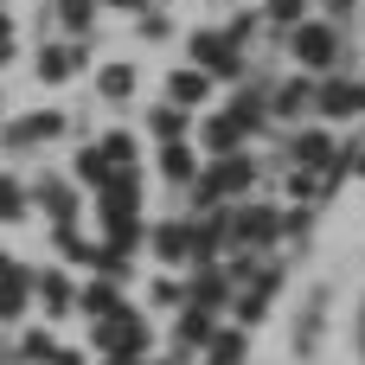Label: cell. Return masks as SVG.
I'll return each instance as SVG.
<instances>
[{"label": "cell", "mask_w": 365, "mask_h": 365, "mask_svg": "<svg viewBox=\"0 0 365 365\" xmlns=\"http://www.w3.org/2000/svg\"><path fill=\"white\" fill-rule=\"evenodd\" d=\"M90 340L103 346V365H141L148 359V321L122 302L115 314H103L96 327H90Z\"/></svg>", "instance_id": "cell-1"}, {"label": "cell", "mask_w": 365, "mask_h": 365, "mask_svg": "<svg viewBox=\"0 0 365 365\" xmlns=\"http://www.w3.org/2000/svg\"><path fill=\"white\" fill-rule=\"evenodd\" d=\"M250 186H257V167L244 154H212V167H199V180H192V205L212 212V205H225V199H237Z\"/></svg>", "instance_id": "cell-2"}, {"label": "cell", "mask_w": 365, "mask_h": 365, "mask_svg": "<svg viewBox=\"0 0 365 365\" xmlns=\"http://www.w3.org/2000/svg\"><path fill=\"white\" fill-rule=\"evenodd\" d=\"M289 58H295V71L327 77V71L340 64V26H334V19H302V26H289Z\"/></svg>", "instance_id": "cell-3"}, {"label": "cell", "mask_w": 365, "mask_h": 365, "mask_svg": "<svg viewBox=\"0 0 365 365\" xmlns=\"http://www.w3.org/2000/svg\"><path fill=\"white\" fill-rule=\"evenodd\" d=\"M282 237V212H269V205H237V212H225V244H237V250H269Z\"/></svg>", "instance_id": "cell-4"}, {"label": "cell", "mask_w": 365, "mask_h": 365, "mask_svg": "<svg viewBox=\"0 0 365 365\" xmlns=\"http://www.w3.org/2000/svg\"><path fill=\"white\" fill-rule=\"evenodd\" d=\"M314 109H321L327 122L365 115V77H327V83H314Z\"/></svg>", "instance_id": "cell-5"}, {"label": "cell", "mask_w": 365, "mask_h": 365, "mask_svg": "<svg viewBox=\"0 0 365 365\" xmlns=\"http://www.w3.org/2000/svg\"><path fill=\"white\" fill-rule=\"evenodd\" d=\"M192 64L205 77H244V51L225 32H192Z\"/></svg>", "instance_id": "cell-6"}, {"label": "cell", "mask_w": 365, "mask_h": 365, "mask_svg": "<svg viewBox=\"0 0 365 365\" xmlns=\"http://www.w3.org/2000/svg\"><path fill=\"white\" fill-rule=\"evenodd\" d=\"M32 205H38L51 225H77V186L58 180V173H45V180L32 186Z\"/></svg>", "instance_id": "cell-7"}, {"label": "cell", "mask_w": 365, "mask_h": 365, "mask_svg": "<svg viewBox=\"0 0 365 365\" xmlns=\"http://www.w3.org/2000/svg\"><path fill=\"white\" fill-rule=\"evenodd\" d=\"M51 135H64V115L58 109H38V115H19V122H6V148H38V141H51Z\"/></svg>", "instance_id": "cell-8"}, {"label": "cell", "mask_w": 365, "mask_h": 365, "mask_svg": "<svg viewBox=\"0 0 365 365\" xmlns=\"http://www.w3.org/2000/svg\"><path fill=\"white\" fill-rule=\"evenodd\" d=\"M334 154H340V148H334V135H327V128H302V135L289 141V160H295V167H308V173H327V167H334Z\"/></svg>", "instance_id": "cell-9"}, {"label": "cell", "mask_w": 365, "mask_h": 365, "mask_svg": "<svg viewBox=\"0 0 365 365\" xmlns=\"http://www.w3.org/2000/svg\"><path fill=\"white\" fill-rule=\"evenodd\" d=\"M32 295H38L45 314H71V308H77V282H71L64 269H38V276H32Z\"/></svg>", "instance_id": "cell-10"}, {"label": "cell", "mask_w": 365, "mask_h": 365, "mask_svg": "<svg viewBox=\"0 0 365 365\" xmlns=\"http://www.w3.org/2000/svg\"><path fill=\"white\" fill-rule=\"evenodd\" d=\"M212 83H218V77H205L199 64H186V71L167 77V103H173V109H199V103L212 96Z\"/></svg>", "instance_id": "cell-11"}, {"label": "cell", "mask_w": 365, "mask_h": 365, "mask_svg": "<svg viewBox=\"0 0 365 365\" xmlns=\"http://www.w3.org/2000/svg\"><path fill=\"white\" fill-rule=\"evenodd\" d=\"M83 58H90L83 38H71V45H38V77H45V83H64Z\"/></svg>", "instance_id": "cell-12"}, {"label": "cell", "mask_w": 365, "mask_h": 365, "mask_svg": "<svg viewBox=\"0 0 365 365\" xmlns=\"http://www.w3.org/2000/svg\"><path fill=\"white\" fill-rule=\"evenodd\" d=\"M302 109H314V77L308 71H295L289 83L269 90V115H302Z\"/></svg>", "instance_id": "cell-13"}, {"label": "cell", "mask_w": 365, "mask_h": 365, "mask_svg": "<svg viewBox=\"0 0 365 365\" xmlns=\"http://www.w3.org/2000/svg\"><path fill=\"white\" fill-rule=\"evenodd\" d=\"M77 308H83L90 321L115 314V308H122V282H115V276H96V282H83V289H77Z\"/></svg>", "instance_id": "cell-14"}, {"label": "cell", "mask_w": 365, "mask_h": 365, "mask_svg": "<svg viewBox=\"0 0 365 365\" xmlns=\"http://www.w3.org/2000/svg\"><path fill=\"white\" fill-rule=\"evenodd\" d=\"M154 257H160V263H192V225H186V218L160 225V231H154Z\"/></svg>", "instance_id": "cell-15"}, {"label": "cell", "mask_w": 365, "mask_h": 365, "mask_svg": "<svg viewBox=\"0 0 365 365\" xmlns=\"http://www.w3.org/2000/svg\"><path fill=\"white\" fill-rule=\"evenodd\" d=\"M160 173H167L173 186H192V180H199V154H192L186 141H160Z\"/></svg>", "instance_id": "cell-16"}, {"label": "cell", "mask_w": 365, "mask_h": 365, "mask_svg": "<svg viewBox=\"0 0 365 365\" xmlns=\"http://www.w3.org/2000/svg\"><path fill=\"white\" fill-rule=\"evenodd\" d=\"M199 141H205V154H244V141H250V135H244V128H237L231 115H212Z\"/></svg>", "instance_id": "cell-17"}, {"label": "cell", "mask_w": 365, "mask_h": 365, "mask_svg": "<svg viewBox=\"0 0 365 365\" xmlns=\"http://www.w3.org/2000/svg\"><path fill=\"white\" fill-rule=\"evenodd\" d=\"M26 302H32V276H26V269H6V276H0V321H19Z\"/></svg>", "instance_id": "cell-18"}, {"label": "cell", "mask_w": 365, "mask_h": 365, "mask_svg": "<svg viewBox=\"0 0 365 365\" xmlns=\"http://www.w3.org/2000/svg\"><path fill=\"white\" fill-rule=\"evenodd\" d=\"M225 115H231L244 135H250V128H263V122H269V90H244V96H237Z\"/></svg>", "instance_id": "cell-19"}, {"label": "cell", "mask_w": 365, "mask_h": 365, "mask_svg": "<svg viewBox=\"0 0 365 365\" xmlns=\"http://www.w3.org/2000/svg\"><path fill=\"white\" fill-rule=\"evenodd\" d=\"M96 90H103L109 103H128V96H135V64H103V71H96Z\"/></svg>", "instance_id": "cell-20"}, {"label": "cell", "mask_w": 365, "mask_h": 365, "mask_svg": "<svg viewBox=\"0 0 365 365\" xmlns=\"http://www.w3.org/2000/svg\"><path fill=\"white\" fill-rule=\"evenodd\" d=\"M205 353H212L218 365H244V327H212Z\"/></svg>", "instance_id": "cell-21"}, {"label": "cell", "mask_w": 365, "mask_h": 365, "mask_svg": "<svg viewBox=\"0 0 365 365\" xmlns=\"http://www.w3.org/2000/svg\"><path fill=\"white\" fill-rule=\"evenodd\" d=\"M96 148H103V160H109V167H135V160H141V141H135L128 128H115V135H103Z\"/></svg>", "instance_id": "cell-22"}, {"label": "cell", "mask_w": 365, "mask_h": 365, "mask_svg": "<svg viewBox=\"0 0 365 365\" xmlns=\"http://www.w3.org/2000/svg\"><path fill=\"white\" fill-rule=\"evenodd\" d=\"M109 173H115V167L103 160V148H96V141H90V148H77V180H83L90 192H96V186H103Z\"/></svg>", "instance_id": "cell-23"}, {"label": "cell", "mask_w": 365, "mask_h": 365, "mask_svg": "<svg viewBox=\"0 0 365 365\" xmlns=\"http://www.w3.org/2000/svg\"><path fill=\"white\" fill-rule=\"evenodd\" d=\"M96 250H103V244H83L77 225H58V257H64V263H90V269H96Z\"/></svg>", "instance_id": "cell-24"}, {"label": "cell", "mask_w": 365, "mask_h": 365, "mask_svg": "<svg viewBox=\"0 0 365 365\" xmlns=\"http://www.w3.org/2000/svg\"><path fill=\"white\" fill-rule=\"evenodd\" d=\"M205 340H212V314H205V308H186V314H180V346L199 353Z\"/></svg>", "instance_id": "cell-25"}, {"label": "cell", "mask_w": 365, "mask_h": 365, "mask_svg": "<svg viewBox=\"0 0 365 365\" xmlns=\"http://www.w3.org/2000/svg\"><path fill=\"white\" fill-rule=\"evenodd\" d=\"M26 205H32V199H26V186H19L13 173H0V225H19V218H26Z\"/></svg>", "instance_id": "cell-26"}, {"label": "cell", "mask_w": 365, "mask_h": 365, "mask_svg": "<svg viewBox=\"0 0 365 365\" xmlns=\"http://www.w3.org/2000/svg\"><path fill=\"white\" fill-rule=\"evenodd\" d=\"M302 19H308V0H263V26H282V32H289V26H302Z\"/></svg>", "instance_id": "cell-27"}, {"label": "cell", "mask_w": 365, "mask_h": 365, "mask_svg": "<svg viewBox=\"0 0 365 365\" xmlns=\"http://www.w3.org/2000/svg\"><path fill=\"white\" fill-rule=\"evenodd\" d=\"M186 128H192V109H173V103L154 109V135H160V141H180Z\"/></svg>", "instance_id": "cell-28"}, {"label": "cell", "mask_w": 365, "mask_h": 365, "mask_svg": "<svg viewBox=\"0 0 365 365\" xmlns=\"http://www.w3.org/2000/svg\"><path fill=\"white\" fill-rule=\"evenodd\" d=\"M96 6H103V0H58V19H64L71 32H90V19H96Z\"/></svg>", "instance_id": "cell-29"}, {"label": "cell", "mask_w": 365, "mask_h": 365, "mask_svg": "<svg viewBox=\"0 0 365 365\" xmlns=\"http://www.w3.org/2000/svg\"><path fill=\"white\" fill-rule=\"evenodd\" d=\"M250 32H263V13H237V19H231V26H225V38H231V45H237V51H244V45H250Z\"/></svg>", "instance_id": "cell-30"}, {"label": "cell", "mask_w": 365, "mask_h": 365, "mask_svg": "<svg viewBox=\"0 0 365 365\" xmlns=\"http://www.w3.org/2000/svg\"><path fill=\"white\" fill-rule=\"evenodd\" d=\"M51 346H58V340H51V334H26V340H19V359L45 365V359H51Z\"/></svg>", "instance_id": "cell-31"}, {"label": "cell", "mask_w": 365, "mask_h": 365, "mask_svg": "<svg viewBox=\"0 0 365 365\" xmlns=\"http://www.w3.org/2000/svg\"><path fill=\"white\" fill-rule=\"evenodd\" d=\"M148 295H154V302H160V308H180V302H186V289H180V282H173V276H160V282H154V289H148Z\"/></svg>", "instance_id": "cell-32"}, {"label": "cell", "mask_w": 365, "mask_h": 365, "mask_svg": "<svg viewBox=\"0 0 365 365\" xmlns=\"http://www.w3.org/2000/svg\"><path fill=\"white\" fill-rule=\"evenodd\" d=\"M141 38H167V13H154V6H141Z\"/></svg>", "instance_id": "cell-33"}, {"label": "cell", "mask_w": 365, "mask_h": 365, "mask_svg": "<svg viewBox=\"0 0 365 365\" xmlns=\"http://www.w3.org/2000/svg\"><path fill=\"white\" fill-rule=\"evenodd\" d=\"M45 365H83V353H77V346H51V359Z\"/></svg>", "instance_id": "cell-34"}, {"label": "cell", "mask_w": 365, "mask_h": 365, "mask_svg": "<svg viewBox=\"0 0 365 365\" xmlns=\"http://www.w3.org/2000/svg\"><path fill=\"white\" fill-rule=\"evenodd\" d=\"M321 6H327V19H346L353 13V0H321Z\"/></svg>", "instance_id": "cell-35"}, {"label": "cell", "mask_w": 365, "mask_h": 365, "mask_svg": "<svg viewBox=\"0 0 365 365\" xmlns=\"http://www.w3.org/2000/svg\"><path fill=\"white\" fill-rule=\"evenodd\" d=\"M0 45H13V19H6V6H0Z\"/></svg>", "instance_id": "cell-36"}, {"label": "cell", "mask_w": 365, "mask_h": 365, "mask_svg": "<svg viewBox=\"0 0 365 365\" xmlns=\"http://www.w3.org/2000/svg\"><path fill=\"white\" fill-rule=\"evenodd\" d=\"M103 6H122V13H141L148 0H103Z\"/></svg>", "instance_id": "cell-37"}, {"label": "cell", "mask_w": 365, "mask_h": 365, "mask_svg": "<svg viewBox=\"0 0 365 365\" xmlns=\"http://www.w3.org/2000/svg\"><path fill=\"white\" fill-rule=\"evenodd\" d=\"M141 365H180V359H141Z\"/></svg>", "instance_id": "cell-38"}, {"label": "cell", "mask_w": 365, "mask_h": 365, "mask_svg": "<svg viewBox=\"0 0 365 365\" xmlns=\"http://www.w3.org/2000/svg\"><path fill=\"white\" fill-rule=\"evenodd\" d=\"M6 269H13V257H0V276H6Z\"/></svg>", "instance_id": "cell-39"}, {"label": "cell", "mask_w": 365, "mask_h": 365, "mask_svg": "<svg viewBox=\"0 0 365 365\" xmlns=\"http://www.w3.org/2000/svg\"><path fill=\"white\" fill-rule=\"evenodd\" d=\"M205 365H218V359H205Z\"/></svg>", "instance_id": "cell-40"}, {"label": "cell", "mask_w": 365, "mask_h": 365, "mask_svg": "<svg viewBox=\"0 0 365 365\" xmlns=\"http://www.w3.org/2000/svg\"><path fill=\"white\" fill-rule=\"evenodd\" d=\"M0 6H6V0H0Z\"/></svg>", "instance_id": "cell-41"}]
</instances>
